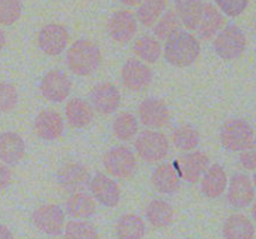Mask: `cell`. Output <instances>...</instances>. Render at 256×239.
<instances>
[{
	"label": "cell",
	"mask_w": 256,
	"mask_h": 239,
	"mask_svg": "<svg viewBox=\"0 0 256 239\" xmlns=\"http://www.w3.org/2000/svg\"><path fill=\"white\" fill-rule=\"evenodd\" d=\"M199 54L200 44L196 38L182 30L172 34L165 44V59L174 67H189L198 59Z\"/></svg>",
	"instance_id": "1"
},
{
	"label": "cell",
	"mask_w": 256,
	"mask_h": 239,
	"mask_svg": "<svg viewBox=\"0 0 256 239\" xmlns=\"http://www.w3.org/2000/svg\"><path fill=\"white\" fill-rule=\"evenodd\" d=\"M100 62H102V53L99 48L90 40H76L68 50V67L75 75L79 77L92 74L99 68Z\"/></svg>",
	"instance_id": "2"
},
{
	"label": "cell",
	"mask_w": 256,
	"mask_h": 239,
	"mask_svg": "<svg viewBox=\"0 0 256 239\" xmlns=\"http://www.w3.org/2000/svg\"><path fill=\"white\" fill-rule=\"evenodd\" d=\"M220 139L228 150L242 152L254 140V129L246 120L232 118L222 125Z\"/></svg>",
	"instance_id": "3"
},
{
	"label": "cell",
	"mask_w": 256,
	"mask_h": 239,
	"mask_svg": "<svg viewBox=\"0 0 256 239\" xmlns=\"http://www.w3.org/2000/svg\"><path fill=\"white\" fill-rule=\"evenodd\" d=\"M135 149L142 160L155 163L166 157L169 153V142L162 133L144 130L138 135Z\"/></svg>",
	"instance_id": "4"
},
{
	"label": "cell",
	"mask_w": 256,
	"mask_h": 239,
	"mask_svg": "<svg viewBox=\"0 0 256 239\" xmlns=\"http://www.w3.org/2000/svg\"><path fill=\"white\" fill-rule=\"evenodd\" d=\"M246 47V37L239 27L230 24L214 40L216 54L224 60H234L242 54Z\"/></svg>",
	"instance_id": "5"
},
{
	"label": "cell",
	"mask_w": 256,
	"mask_h": 239,
	"mask_svg": "<svg viewBox=\"0 0 256 239\" xmlns=\"http://www.w3.org/2000/svg\"><path fill=\"white\" fill-rule=\"evenodd\" d=\"M104 167L115 178H128L136 169V159L129 148L115 147L104 157Z\"/></svg>",
	"instance_id": "6"
},
{
	"label": "cell",
	"mask_w": 256,
	"mask_h": 239,
	"mask_svg": "<svg viewBox=\"0 0 256 239\" xmlns=\"http://www.w3.org/2000/svg\"><path fill=\"white\" fill-rule=\"evenodd\" d=\"M32 224L44 234L59 235L64 227V212L58 205H42L32 213Z\"/></svg>",
	"instance_id": "7"
},
{
	"label": "cell",
	"mask_w": 256,
	"mask_h": 239,
	"mask_svg": "<svg viewBox=\"0 0 256 239\" xmlns=\"http://www.w3.org/2000/svg\"><path fill=\"white\" fill-rule=\"evenodd\" d=\"M69 33L66 28L60 24H49L42 28L38 37L39 47L45 54L58 55L66 48Z\"/></svg>",
	"instance_id": "8"
},
{
	"label": "cell",
	"mask_w": 256,
	"mask_h": 239,
	"mask_svg": "<svg viewBox=\"0 0 256 239\" xmlns=\"http://www.w3.org/2000/svg\"><path fill=\"white\" fill-rule=\"evenodd\" d=\"M40 90L45 99L60 103L66 99L72 90L70 79L60 70H52L42 80Z\"/></svg>",
	"instance_id": "9"
},
{
	"label": "cell",
	"mask_w": 256,
	"mask_h": 239,
	"mask_svg": "<svg viewBox=\"0 0 256 239\" xmlns=\"http://www.w3.org/2000/svg\"><path fill=\"white\" fill-rule=\"evenodd\" d=\"M152 79V70L140 60L129 59L122 69V84L132 92H139V90L146 88Z\"/></svg>",
	"instance_id": "10"
},
{
	"label": "cell",
	"mask_w": 256,
	"mask_h": 239,
	"mask_svg": "<svg viewBox=\"0 0 256 239\" xmlns=\"http://www.w3.org/2000/svg\"><path fill=\"white\" fill-rule=\"evenodd\" d=\"M139 119L145 127L162 128L170 120L169 108L158 98H148L139 107Z\"/></svg>",
	"instance_id": "11"
},
{
	"label": "cell",
	"mask_w": 256,
	"mask_h": 239,
	"mask_svg": "<svg viewBox=\"0 0 256 239\" xmlns=\"http://www.w3.org/2000/svg\"><path fill=\"white\" fill-rule=\"evenodd\" d=\"M108 30L112 39L116 42H129L136 34V18L132 12H128V10L114 13L108 22Z\"/></svg>",
	"instance_id": "12"
},
{
	"label": "cell",
	"mask_w": 256,
	"mask_h": 239,
	"mask_svg": "<svg viewBox=\"0 0 256 239\" xmlns=\"http://www.w3.org/2000/svg\"><path fill=\"white\" fill-rule=\"evenodd\" d=\"M255 189L248 175L236 173L232 175L228 190V200L235 208H245L254 200Z\"/></svg>",
	"instance_id": "13"
},
{
	"label": "cell",
	"mask_w": 256,
	"mask_h": 239,
	"mask_svg": "<svg viewBox=\"0 0 256 239\" xmlns=\"http://www.w3.org/2000/svg\"><path fill=\"white\" fill-rule=\"evenodd\" d=\"M90 174L86 168L78 163H72L62 167L58 173V182L62 189L76 193L84 190L90 184Z\"/></svg>",
	"instance_id": "14"
},
{
	"label": "cell",
	"mask_w": 256,
	"mask_h": 239,
	"mask_svg": "<svg viewBox=\"0 0 256 239\" xmlns=\"http://www.w3.org/2000/svg\"><path fill=\"white\" fill-rule=\"evenodd\" d=\"M89 185L95 199L102 203V205L114 208L119 204L120 188L115 180L110 179L105 174L99 173L90 180Z\"/></svg>",
	"instance_id": "15"
},
{
	"label": "cell",
	"mask_w": 256,
	"mask_h": 239,
	"mask_svg": "<svg viewBox=\"0 0 256 239\" xmlns=\"http://www.w3.org/2000/svg\"><path fill=\"white\" fill-rule=\"evenodd\" d=\"M92 102L95 109L102 114H112L120 104V93L110 83H100L92 90Z\"/></svg>",
	"instance_id": "16"
},
{
	"label": "cell",
	"mask_w": 256,
	"mask_h": 239,
	"mask_svg": "<svg viewBox=\"0 0 256 239\" xmlns=\"http://www.w3.org/2000/svg\"><path fill=\"white\" fill-rule=\"evenodd\" d=\"M35 134L44 140L58 139L62 134L64 123L59 113L54 110H42L34 123Z\"/></svg>",
	"instance_id": "17"
},
{
	"label": "cell",
	"mask_w": 256,
	"mask_h": 239,
	"mask_svg": "<svg viewBox=\"0 0 256 239\" xmlns=\"http://www.w3.org/2000/svg\"><path fill=\"white\" fill-rule=\"evenodd\" d=\"M25 154V143L19 134L6 132L0 134V160L6 164H16Z\"/></svg>",
	"instance_id": "18"
},
{
	"label": "cell",
	"mask_w": 256,
	"mask_h": 239,
	"mask_svg": "<svg viewBox=\"0 0 256 239\" xmlns=\"http://www.w3.org/2000/svg\"><path fill=\"white\" fill-rule=\"evenodd\" d=\"M228 177L225 170L219 164H214L205 172L202 180V192L208 198H218L225 192Z\"/></svg>",
	"instance_id": "19"
},
{
	"label": "cell",
	"mask_w": 256,
	"mask_h": 239,
	"mask_svg": "<svg viewBox=\"0 0 256 239\" xmlns=\"http://www.w3.org/2000/svg\"><path fill=\"white\" fill-rule=\"evenodd\" d=\"M208 164H209V158L204 153H189L180 159V174L186 182L195 183L206 170Z\"/></svg>",
	"instance_id": "20"
},
{
	"label": "cell",
	"mask_w": 256,
	"mask_h": 239,
	"mask_svg": "<svg viewBox=\"0 0 256 239\" xmlns=\"http://www.w3.org/2000/svg\"><path fill=\"white\" fill-rule=\"evenodd\" d=\"M152 182L155 189L164 194H172L180 188V178L172 164H162L154 170Z\"/></svg>",
	"instance_id": "21"
},
{
	"label": "cell",
	"mask_w": 256,
	"mask_h": 239,
	"mask_svg": "<svg viewBox=\"0 0 256 239\" xmlns=\"http://www.w3.org/2000/svg\"><path fill=\"white\" fill-rule=\"evenodd\" d=\"M222 235L225 239H252L255 235L254 224L244 214H232L225 220Z\"/></svg>",
	"instance_id": "22"
},
{
	"label": "cell",
	"mask_w": 256,
	"mask_h": 239,
	"mask_svg": "<svg viewBox=\"0 0 256 239\" xmlns=\"http://www.w3.org/2000/svg\"><path fill=\"white\" fill-rule=\"evenodd\" d=\"M65 115H66L68 123L74 128H84L94 118L92 105L84 99L74 98L69 100L65 107Z\"/></svg>",
	"instance_id": "23"
},
{
	"label": "cell",
	"mask_w": 256,
	"mask_h": 239,
	"mask_svg": "<svg viewBox=\"0 0 256 239\" xmlns=\"http://www.w3.org/2000/svg\"><path fill=\"white\" fill-rule=\"evenodd\" d=\"M176 14L180 22L189 30L198 29L202 17V0H175Z\"/></svg>",
	"instance_id": "24"
},
{
	"label": "cell",
	"mask_w": 256,
	"mask_h": 239,
	"mask_svg": "<svg viewBox=\"0 0 256 239\" xmlns=\"http://www.w3.org/2000/svg\"><path fill=\"white\" fill-rule=\"evenodd\" d=\"M224 24V18L220 14L219 10L212 4H204L202 17L200 24L198 27L199 37L204 40H209L214 37Z\"/></svg>",
	"instance_id": "25"
},
{
	"label": "cell",
	"mask_w": 256,
	"mask_h": 239,
	"mask_svg": "<svg viewBox=\"0 0 256 239\" xmlns=\"http://www.w3.org/2000/svg\"><path fill=\"white\" fill-rule=\"evenodd\" d=\"M68 214L72 218H89L96 212V203L84 192H76L66 200Z\"/></svg>",
	"instance_id": "26"
},
{
	"label": "cell",
	"mask_w": 256,
	"mask_h": 239,
	"mask_svg": "<svg viewBox=\"0 0 256 239\" xmlns=\"http://www.w3.org/2000/svg\"><path fill=\"white\" fill-rule=\"evenodd\" d=\"M116 235L119 239H142L145 235V223L135 214H124L116 223Z\"/></svg>",
	"instance_id": "27"
},
{
	"label": "cell",
	"mask_w": 256,
	"mask_h": 239,
	"mask_svg": "<svg viewBox=\"0 0 256 239\" xmlns=\"http://www.w3.org/2000/svg\"><path fill=\"white\" fill-rule=\"evenodd\" d=\"M146 218L152 225L156 228L168 227L172 222L174 210L169 203L164 200H152L146 209Z\"/></svg>",
	"instance_id": "28"
},
{
	"label": "cell",
	"mask_w": 256,
	"mask_h": 239,
	"mask_svg": "<svg viewBox=\"0 0 256 239\" xmlns=\"http://www.w3.org/2000/svg\"><path fill=\"white\" fill-rule=\"evenodd\" d=\"M165 8L166 0H142L138 9V19L144 27H152L164 13Z\"/></svg>",
	"instance_id": "29"
},
{
	"label": "cell",
	"mask_w": 256,
	"mask_h": 239,
	"mask_svg": "<svg viewBox=\"0 0 256 239\" xmlns=\"http://www.w3.org/2000/svg\"><path fill=\"white\" fill-rule=\"evenodd\" d=\"M172 139L175 147L179 149L192 150L199 144L200 135L198 130L192 125H180L174 129Z\"/></svg>",
	"instance_id": "30"
},
{
	"label": "cell",
	"mask_w": 256,
	"mask_h": 239,
	"mask_svg": "<svg viewBox=\"0 0 256 239\" xmlns=\"http://www.w3.org/2000/svg\"><path fill=\"white\" fill-rule=\"evenodd\" d=\"M134 52L140 59L148 63H155L162 54V45L155 38L144 35L134 43Z\"/></svg>",
	"instance_id": "31"
},
{
	"label": "cell",
	"mask_w": 256,
	"mask_h": 239,
	"mask_svg": "<svg viewBox=\"0 0 256 239\" xmlns=\"http://www.w3.org/2000/svg\"><path fill=\"white\" fill-rule=\"evenodd\" d=\"M112 132L119 140H129L138 133V120L132 113H122L112 123Z\"/></svg>",
	"instance_id": "32"
},
{
	"label": "cell",
	"mask_w": 256,
	"mask_h": 239,
	"mask_svg": "<svg viewBox=\"0 0 256 239\" xmlns=\"http://www.w3.org/2000/svg\"><path fill=\"white\" fill-rule=\"evenodd\" d=\"M180 30V19L178 14L172 10H169L162 15V19L155 25L154 33L159 39H169L172 34Z\"/></svg>",
	"instance_id": "33"
},
{
	"label": "cell",
	"mask_w": 256,
	"mask_h": 239,
	"mask_svg": "<svg viewBox=\"0 0 256 239\" xmlns=\"http://www.w3.org/2000/svg\"><path fill=\"white\" fill-rule=\"evenodd\" d=\"M64 239H98V232L90 223L72 220L65 228Z\"/></svg>",
	"instance_id": "34"
},
{
	"label": "cell",
	"mask_w": 256,
	"mask_h": 239,
	"mask_svg": "<svg viewBox=\"0 0 256 239\" xmlns=\"http://www.w3.org/2000/svg\"><path fill=\"white\" fill-rule=\"evenodd\" d=\"M20 15H22L20 0H0V24H14Z\"/></svg>",
	"instance_id": "35"
},
{
	"label": "cell",
	"mask_w": 256,
	"mask_h": 239,
	"mask_svg": "<svg viewBox=\"0 0 256 239\" xmlns=\"http://www.w3.org/2000/svg\"><path fill=\"white\" fill-rule=\"evenodd\" d=\"M18 92L14 85L9 83H0V112H12L18 104Z\"/></svg>",
	"instance_id": "36"
},
{
	"label": "cell",
	"mask_w": 256,
	"mask_h": 239,
	"mask_svg": "<svg viewBox=\"0 0 256 239\" xmlns=\"http://www.w3.org/2000/svg\"><path fill=\"white\" fill-rule=\"evenodd\" d=\"M218 7L228 15V17H238L248 7V0H215Z\"/></svg>",
	"instance_id": "37"
},
{
	"label": "cell",
	"mask_w": 256,
	"mask_h": 239,
	"mask_svg": "<svg viewBox=\"0 0 256 239\" xmlns=\"http://www.w3.org/2000/svg\"><path fill=\"white\" fill-rule=\"evenodd\" d=\"M240 163H242V165L245 169H256V138H254V140H252L244 150H242V154H240Z\"/></svg>",
	"instance_id": "38"
},
{
	"label": "cell",
	"mask_w": 256,
	"mask_h": 239,
	"mask_svg": "<svg viewBox=\"0 0 256 239\" xmlns=\"http://www.w3.org/2000/svg\"><path fill=\"white\" fill-rule=\"evenodd\" d=\"M12 180V172L6 165L0 163V190L5 189Z\"/></svg>",
	"instance_id": "39"
},
{
	"label": "cell",
	"mask_w": 256,
	"mask_h": 239,
	"mask_svg": "<svg viewBox=\"0 0 256 239\" xmlns=\"http://www.w3.org/2000/svg\"><path fill=\"white\" fill-rule=\"evenodd\" d=\"M0 239H14L12 232H10V229L6 225L0 224Z\"/></svg>",
	"instance_id": "40"
},
{
	"label": "cell",
	"mask_w": 256,
	"mask_h": 239,
	"mask_svg": "<svg viewBox=\"0 0 256 239\" xmlns=\"http://www.w3.org/2000/svg\"><path fill=\"white\" fill-rule=\"evenodd\" d=\"M119 2L122 3V4L126 5V7H136V5H139L142 0H119Z\"/></svg>",
	"instance_id": "41"
},
{
	"label": "cell",
	"mask_w": 256,
	"mask_h": 239,
	"mask_svg": "<svg viewBox=\"0 0 256 239\" xmlns=\"http://www.w3.org/2000/svg\"><path fill=\"white\" fill-rule=\"evenodd\" d=\"M4 45H5V34H4V32L0 29V50L4 48Z\"/></svg>",
	"instance_id": "42"
},
{
	"label": "cell",
	"mask_w": 256,
	"mask_h": 239,
	"mask_svg": "<svg viewBox=\"0 0 256 239\" xmlns=\"http://www.w3.org/2000/svg\"><path fill=\"white\" fill-rule=\"evenodd\" d=\"M252 218H254V220L256 222V202L252 204Z\"/></svg>",
	"instance_id": "43"
},
{
	"label": "cell",
	"mask_w": 256,
	"mask_h": 239,
	"mask_svg": "<svg viewBox=\"0 0 256 239\" xmlns=\"http://www.w3.org/2000/svg\"><path fill=\"white\" fill-rule=\"evenodd\" d=\"M254 184H255V187H256V172H255V174H254Z\"/></svg>",
	"instance_id": "44"
},
{
	"label": "cell",
	"mask_w": 256,
	"mask_h": 239,
	"mask_svg": "<svg viewBox=\"0 0 256 239\" xmlns=\"http://www.w3.org/2000/svg\"><path fill=\"white\" fill-rule=\"evenodd\" d=\"M255 30H256V22H255Z\"/></svg>",
	"instance_id": "45"
}]
</instances>
